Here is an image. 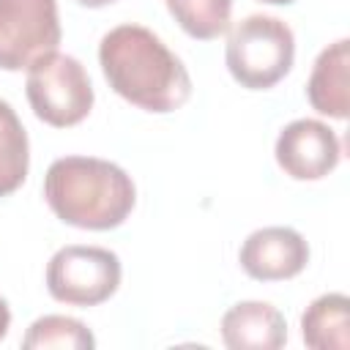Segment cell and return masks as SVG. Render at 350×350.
I'll return each instance as SVG.
<instances>
[{"mask_svg":"<svg viewBox=\"0 0 350 350\" xmlns=\"http://www.w3.org/2000/svg\"><path fill=\"white\" fill-rule=\"evenodd\" d=\"M98 63L109 88L145 112L180 109L191 96L183 60L142 25H118L104 33Z\"/></svg>","mask_w":350,"mask_h":350,"instance_id":"1","label":"cell"},{"mask_svg":"<svg viewBox=\"0 0 350 350\" xmlns=\"http://www.w3.org/2000/svg\"><path fill=\"white\" fill-rule=\"evenodd\" d=\"M44 197L52 213L79 230H112L134 208L131 175L96 156L55 159L44 175Z\"/></svg>","mask_w":350,"mask_h":350,"instance_id":"2","label":"cell"},{"mask_svg":"<svg viewBox=\"0 0 350 350\" xmlns=\"http://www.w3.org/2000/svg\"><path fill=\"white\" fill-rule=\"evenodd\" d=\"M224 60L238 85L268 90L293 68L295 36L279 16L249 14L230 30Z\"/></svg>","mask_w":350,"mask_h":350,"instance_id":"3","label":"cell"},{"mask_svg":"<svg viewBox=\"0 0 350 350\" xmlns=\"http://www.w3.org/2000/svg\"><path fill=\"white\" fill-rule=\"evenodd\" d=\"M25 93L36 118L55 129L77 126L93 107V85L85 66L57 49L27 68Z\"/></svg>","mask_w":350,"mask_h":350,"instance_id":"4","label":"cell"},{"mask_svg":"<svg viewBox=\"0 0 350 350\" xmlns=\"http://www.w3.org/2000/svg\"><path fill=\"white\" fill-rule=\"evenodd\" d=\"M120 260L101 246H63L46 265V290L71 306H98L120 287Z\"/></svg>","mask_w":350,"mask_h":350,"instance_id":"5","label":"cell"},{"mask_svg":"<svg viewBox=\"0 0 350 350\" xmlns=\"http://www.w3.org/2000/svg\"><path fill=\"white\" fill-rule=\"evenodd\" d=\"M60 44L57 0H0V68L22 71Z\"/></svg>","mask_w":350,"mask_h":350,"instance_id":"6","label":"cell"},{"mask_svg":"<svg viewBox=\"0 0 350 350\" xmlns=\"http://www.w3.org/2000/svg\"><path fill=\"white\" fill-rule=\"evenodd\" d=\"M276 164L295 180L325 178L342 156V142L334 129L314 118H298L287 123L276 137Z\"/></svg>","mask_w":350,"mask_h":350,"instance_id":"7","label":"cell"},{"mask_svg":"<svg viewBox=\"0 0 350 350\" xmlns=\"http://www.w3.org/2000/svg\"><path fill=\"white\" fill-rule=\"evenodd\" d=\"M238 262L257 282L293 279L309 262V243L293 227H262L246 235Z\"/></svg>","mask_w":350,"mask_h":350,"instance_id":"8","label":"cell"},{"mask_svg":"<svg viewBox=\"0 0 350 350\" xmlns=\"http://www.w3.org/2000/svg\"><path fill=\"white\" fill-rule=\"evenodd\" d=\"M221 342L230 350H279L287 342V323L268 301H241L221 317Z\"/></svg>","mask_w":350,"mask_h":350,"instance_id":"9","label":"cell"},{"mask_svg":"<svg viewBox=\"0 0 350 350\" xmlns=\"http://www.w3.org/2000/svg\"><path fill=\"white\" fill-rule=\"evenodd\" d=\"M347 66H350V41L347 38L328 44L317 55L309 82H306V98L320 115H328L336 120L347 118V109H350Z\"/></svg>","mask_w":350,"mask_h":350,"instance_id":"10","label":"cell"},{"mask_svg":"<svg viewBox=\"0 0 350 350\" xmlns=\"http://www.w3.org/2000/svg\"><path fill=\"white\" fill-rule=\"evenodd\" d=\"M301 334L312 350H347L350 347V301L342 293L314 298L301 314Z\"/></svg>","mask_w":350,"mask_h":350,"instance_id":"11","label":"cell"},{"mask_svg":"<svg viewBox=\"0 0 350 350\" xmlns=\"http://www.w3.org/2000/svg\"><path fill=\"white\" fill-rule=\"evenodd\" d=\"M30 167V145L14 107L0 98V197L16 191Z\"/></svg>","mask_w":350,"mask_h":350,"instance_id":"12","label":"cell"},{"mask_svg":"<svg viewBox=\"0 0 350 350\" xmlns=\"http://www.w3.org/2000/svg\"><path fill=\"white\" fill-rule=\"evenodd\" d=\"M22 347L27 350H90L96 347V339L88 331V325L74 317L44 314L27 328Z\"/></svg>","mask_w":350,"mask_h":350,"instance_id":"13","label":"cell"},{"mask_svg":"<svg viewBox=\"0 0 350 350\" xmlns=\"http://www.w3.org/2000/svg\"><path fill=\"white\" fill-rule=\"evenodd\" d=\"M167 8L191 38L211 41L227 33L232 0H167Z\"/></svg>","mask_w":350,"mask_h":350,"instance_id":"14","label":"cell"},{"mask_svg":"<svg viewBox=\"0 0 350 350\" xmlns=\"http://www.w3.org/2000/svg\"><path fill=\"white\" fill-rule=\"evenodd\" d=\"M8 325H11V312H8V304H5V298L0 295V339L8 334Z\"/></svg>","mask_w":350,"mask_h":350,"instance_id":"15","label":"cell"},{"mask_svg":"<svg viewBox=\"0 0 350 350\" xmlns=\"http://www.w3.org/2000/svg\"><path fill=\"white\" fill-rule=\"evenodd\" d=\"M79 5H85V8H101V5H109V3H115V0H77Z\"/></svg>","mask_w":350,"mask_h":350,"instance_id":"16","label":"cell"},{"mask_svg":"<svg viewBox=\"0 0 350 350\" xmlns=\"http://www.w3.org/2000/svg\"><path fill=\"white\" fill-rule=\"evenodd\" d=\"M260 3H271V5H287V3H293V0H260Z\"/></svg>","mask_w":350,"mask_h":350,"instance_id":"17","label":"cell"}]
</instances>
